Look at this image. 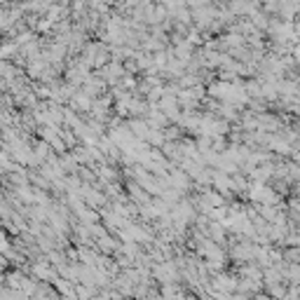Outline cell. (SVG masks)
Masks as SVG:
<instances>
[{
	"label": "cell",
	"instance_id": "obj_1",
	"mask_svg": "<svg viewBox=\"0 0 300 300\" xmlns=\"http://www.w3.org/2000/svg\"><path fill=\"white\" fill-rule=\"evenodd\" d=\"M260 211H263V216H265V218H270V221H272V218H277V216H275V209H270V207H260Z\"/></svg>",
	"mask_w": 300,
	"mask_h": 300
},
{
	"label": "cell",
	"instance_id": "obj_2",
	"mask_svg": "<svg viewBox=\"0 0 300 300\" xmlns=\"http://www.w3.org/2000/svg\"><path fill=\"white\" fill-rule=\"evenodd\" d=\"M298 150H300V134H298Z\"/></svg>",
	"mask_w": 300,
	"mask_h": 300
}]
</instances>
